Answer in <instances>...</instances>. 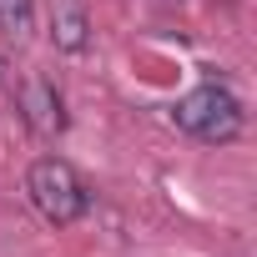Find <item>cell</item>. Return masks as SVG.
<instances>
[{
    "label": "cell",
    "mask_w": 257,
    "mask_h": 257,
    "mask_svg": "<svg viewBox=\"0 0 257 257\" xmlns=\"http://www.w3.org/2000/svg\"><path fill=\"white\" fill-rule=\"evenodd\" d=\"M172 121L182 126L187 137L207 142V147H227V142L242 137V101H237L227 86L202 81V86H192V91L172 106Z\"/></svg>",
    "instance_id": "6da1fadb"
},
{
    "label": "cell",
    "mask_w": 257,
    "mask_h": 257,
    "mask_svg": "<svg viewBox=\"0 0 257 257\" xmlns=\"http://www.w3.org/2000/svg\"><path fill=\"white\" fill-rule=\"evenodd\" d=\"M26 197H31V207L41 212V222H51V227H71V222H81V217L91 212L86 182H81L76 167L61 162V157H41V162L26 172Z\"/></svg>",
    "instance_id": "7a4b0ae2"
},
{
    "label": "cell",
    "mask_w": 257,
    "mask_h": 257,
    "mask_svg": "<svg viewBox=\"0 0 257 257\" xmlns=\"http://www.w3.org/2000/svg\"><path fill=\"white\" fill-rule=\"evenodd\" d=\"M16 111H21V121L31 126V137H41V142H56V137L66 132V96H61L56 81H46V76H26V81H21Z\"/></svg>",
    "instance_id": "3957f363"
},
{
    "label": "cell",
    "mask_w": 257,
    "mask_h": 257,
    "mask_svg": "<svg viewBox=\"0 0 257 257\" xmlns=\"http://www.w3.org/2000/svg\"><path fill=\"white\" fill-rule=\"evenodd\" d=\"M51 46L66 51V56H81L91 46V21H86V11L76 6V0H61V6H56V16H51Z\"/></svg>",
    "instance_id": "277c9868"
},
{
    "label": "cell",
    "mask_w": 257,
    "mask_h": 257,
    "mask_svg": "<svg viewBox=\"0 0 257 257\" xmlns=\"http://www.w3.org/2000/svg\"><path fill=\"white\" fill-rule=\"evenodd\" d=\"M36 21V0H0V36L6 41H26Z\"/></svg>",
    "instance_id": "5b68a950"
}]
</instances>
